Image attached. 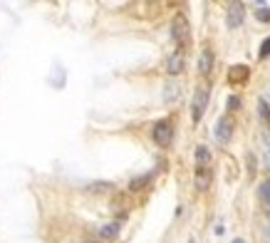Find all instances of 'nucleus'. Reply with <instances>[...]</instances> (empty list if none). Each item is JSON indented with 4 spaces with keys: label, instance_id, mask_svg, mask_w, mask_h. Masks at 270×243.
I'll return each instance as SVG.
<instances>
[{
    "label": "nucleus",
    "instance_id": "f257e3e1",
    "mask_svg": "<svg viewBox=\"0 0 270 243\" xmlns=\"http://www.w3.org/2000/svg\"><path fill=\"white\" fill-rule=\"evenodd\" d=\"M171 37L179 42V48H186L191 40V30H189V20L183 15H176L174 23H171Z\"/></svg>",
    "mask_w": 270,
    "mask_h": 243
},
{
    "label": "nucleus",
    "instance_id": "f03ea898",
    "mask_svg": "<svg viewBox=\"0 0 270 243\" xmlns=\"http://www.w3.org/2000/svg\"><path fill=\"white\" fill-rule=\"evenodd\" d=\"M206 104H209V90H206V87H198L196 95H194V102H191V119H194V124L201 122V117L206 112Z\"/></svg>",
    "mask_w": 270,
    "mask_h": 243
},
{
    "label": "nucleus",
    "instance_id": "7ed1b4c3",
    "mask_svg": "<svg viewBox=\"0 0 270 243\" xmlns=\"http://www.w3.org/2000/svg\"><path fill=\"white\" fill-rule=\"evenodd\" d=\"M151 137H154V142H156L159 146H169V144H171V137H174L171 122H166V119L156 122V124H154V131H151Z\"/></svg>",
    "mask_w": 270,
    "mask_h": 243
},
{
    "label": "nucleus",
    "instance_id": "20e7f679",
    "mask_svg": "<svg viewBox=\"0 0 270 243\" xmlns=\"http://www.w3.org/2000/svg\"><path fill=\"white\" fill-rule=\"evenodd\" d=\"M245 17V5L243 3H231L225 10V25L228 28H238Z\"/></svg>",
    "mask_w": 270,
    "mask_h": 243
},
{
    "label": "nucleus",
    "instance_id": "39448f33",
    "mask_svg": "<svg viewBox=\"0 0 270 243\" xmlns=\"http://www.w3.org/2000/svg\"><path fill=\"white\" fill-rule=\"evenodd\" d=\"M231 134H233V119L231 117H221L218 124H216V139L221 144H225L228 139H231Z\"/></svg>",
    "mask_w": 270,
    "mask_h": 243
},
{
    "label": "nucleus",
    "instance_id": "423d86ee",
    "mask_svg": "<svg viewBox=\"0 0 270 243\" xmlns=\"http://www.w3.org/2000/svg\"><path fill=\"white\" fill-rule=\"evenodd\" d=\"M183 67H186V60H183L181 52H174L169 57V62H166V70H169V75H181Z\"/></svg>",
    "mask_w": 270,
    "mask_h": 243
},
{
    "label": "nucleus",
    "instance_id": "0eeeda50",
    "mask_svg": "<svg viewBox=\"0 0 270 243\" xmlns=\"http://www.w3.org/2000/svg\"><path fill=\"white\" fill-rule=\"evenodd\" d=\"M211 67H213V52L211 50H203L201 57H198V72L201 75H211Z\"/></svg>",
    "mask_w": 270,
    "mask_h": 243
},
{
    "label": "nucleus",
    "instance_id": "6e6552de",
    "mask_svg": "<svg viewBox=\"0 0 270 243\" xmlns=\"http://www.w3.org/2000/svg\"><path fill=\"white\" fill-rule=\"evenodd\" d=\"M209 186H211V171L206 169V166H198V171H196V189L206 191Z\"/></svg>",
    "mask_w": 270,
    "mask_h": 243
},
{
    "label": "nucleus",
    "instance_id": "1a4fd4ad",
    "mask_svg": "<svg viewBox=\"0 0 270 243\" xmlns=\"http://www.w3.org/2000/svg\"><path fill=\"white\" fill-rule=\"evenodd\" d=\"M228 80H231L233 84L245 82V80H248V67H245V65H236V67H231V72H228Z\"/></svg>",
    "mask_w": 270,
    "mask_h": 243
},
{
    "label": "nucleus",
    "instance_id": "9d476101",
    "mask_svg": "<svg viewBox=\"0 0 270 243\" xmlns=\"http://www.w3.org/2000/svg\"><path fill=\"white\" fill-rule=\"evenodd\" d=\"M117 236H119V224H105V226L99 228V238L102 241H112Z\"/></svg>",
    "mask_w": 270,
    "mask_h": 243
},
{
    "label": "nucleus",
    "instance_id": "9b49d317",
    "mask_svg": "<svg viewBox=\"0 0 270 243\" xmlns=\"http://www.w3.org/2000/svg\"><path fill=\"white\" fill-rule=\"evenodd\" d=\"M211 162V151L206 149V146H196V164L198 166H206Z\"/></svg>",
    "mask_w": 270,
    "mask_h": 243
},
{
    "label": "nucleus",
    "instance_id": "f8f14e48",
    "mask_svg": "<svg viewBox=\"0 0 270 243\" xmlns=\"http://www.w3.org/2000/svg\"><path fill=\"white\" fill-rule=\"evenodd\" d=\"M179 92H181L179 84H176V82H169V84H166V92H164V99H166V102H174V99L179 97Z\"/></svg>",
    "mask_w": 270,
    "mask_h": 243
},
{
    "label": "nucleus",
    "instance_id": "ddd939ff",
    "mask_svg": "<svg viewBox=\"0 0 270 243\" xmlns=\"http://www.w3.org/2000/svg\"><path fill=\"white\" fill-rule=\"evenodd\" d=\"M149 181H151V174H147V176H136V179L129 184V189H132V191H141V189L147 186Z\"/></svg>",
    "mask_w": 270,
    "mask_h": 243
},
{
    "label": "nucleus",
    "instance_id": "4468645a",
    "mask_svg": "<svg viewBox=\"0 0 270 243\" xmlns=\"http://www.w3.org/2000/svg\"><path fill=\"white\" fill-rule=\"evenodd\" d=\"M255 17L260 20V23H270V8H258L255 10Z\"/></svg>",
    "mask_w": 270,
    "mask_h": 243
},
{
    "label": "nucleus",
    "instance_id": "2eb2a0df",
    "mask_svg": "<svg viewBox=\"0 0 270 243\" xmlns=\"http://www.w3.org/2000/svg\"><path fill=\"white\" fill-rule=\"evenodd\" d=\"M258 112H260V117H263V119L270 124V107H268L263 99H260V104H258Z\"/></svg>",
    "mask_w": 270,
    "mask_h": 243
},
{
    "label": "nucleus",
    "instance_id": "dca6fc26",
    "mask_svg": "<svg viewBox=\"0 0 270 243\" xmlns=\"http://www.w3.org/2000/svg\"><path fill=\"white\" fill-rule=\"evenodd\" d=\"M268 55H270V37H268V40L263 42V45H260V52H258V57H260V60H265Z\"/></svg>",
    "mask_w": 270,
    "mask_h": 243
},
{
    "label": "nucleus",
    "instance_id": "f3484780",
    "mask_svg": "<svg viewBox=\"0 0 270 243\" xmlns=\"http://www.w3.org/2000/svg\"><path fill=\"white\" fill-rule=\"evenodd\" d=\"M228 109H231V112H236V109H240V99L233 95V97H228Z\"/></svg>",
    "mask_w": 270,
    "mask_h": 243
},
{
    "label": "nucleus",
    "instance_id": "a211bd4d",
    "mask_svg": "<svg viewBox=\"0 0 270 243\" xmlns=\"http://www.w3.org/2000/svg\"><path fill=\"white\" fill-rule=\"evenodd\" d=\"M260 194H263V198H265V201L270 204V181H265V184L260 186Z\"/></svg>",
    "mask_w": 270,
    "mask_h": 243
},
{
    "label": "nucleus",
    "instance_id": "6ab92c4d",
    "mask_svg": "<svg viewBox=\"0 0 270 243\" xmlns=\"http://www.w3.org/2000/svg\"><path fill=\"white\" fill-rule=\"evenodd\" d=\"M105 189H112V184H94L90 191H105Z\"/></svg>",
    "mask_w": 270,
    "mask_h": 243
},
{
    "label": "nucleus",
    "instance_id": "aec40b11",
    "mask_svg": "<svg viewBox=\"0 0 270 243\" xmlns=\"http://www.w3.org/2000/svg\"><path fill=\"white\" fill-rule=\"evenodd\" d=\"M265 144H268V151H270V134L265 137Z\"/></svg>",
    "mask_w": 270,
    "mask_h": 243
},
{
    "label": "nucleus",
    "instance_id": "412c9836",
    "mask_svg": "<svg viewBox=\"0 0 270 243\" xmlns=\"http://www.w3.org/2000/svg\"><path fill=\"white\" fill-rule=\"evenodd\" d=\"M233 243H245V241H243V238H236V241H233Z\"/></svg>",
    "mask_w": 270,
    "mask_h": 243
},
{
    "label": "nucleus",
    "instance_id": "4be33fe9",
    "mask_svg": "<svg viewBox=\"0 0 270 243\" xmlns=\"http://www.w3.org/2000/svg\"><path fill=\"white\" fill-rule=\"evenodd\" d=\"M85 243H97V241H85Z\"/></svg>",
    "mask_w": 270,
    "mask_h": 243
},
{
    "label": "nucleus",
    "instance_id": "5701e85b",
    "mask_svg": "<svg viewBox=\"0 0 270 243\" xmlns=\"http://www.w3.org/2000/svg\"><path fill=\"white\" fill-rule=\"evenodd\" d=\"M268 238H270V226H268Z\"/></svg>",
    "mask_w": 270,
    "mask_h": 243
},
{
    "label": "nucleus",
    "instance_id": "b1692460",
    "mask_svg": "<svg viewBox=\"0 0 270 243\" xmlns=\"http://www.w3.org/2000/svg\"><path fill=\"white\" fill-rule=\"evenodd\" d=\"M189 243H194V241H189Z\"/></svg>",
    "mask_w": 270,
    "mask_h": 243
}]
</instances>
